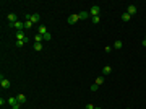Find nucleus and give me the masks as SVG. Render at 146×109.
Segmentation results:
<instances>
[{
  "label": "nucleus",
  "instance_id": "ddd939ff",
  "mask_svg": "<svg viewBox=\"0 0 146 109\" xmlns=\"http://www.w3.org/2000/svg\"><path fill=\"white\" fill-rule=\"evenodd\" d=\"M8 21H10V23H15V21H18V20H16V15L15 13H8Z\"/></svg>",
  "mask_w": 146,
  "mask_h": 109
},
{
  "label": "nucleus",
  "instance_id": "412c9836",
  "mask_svg": "<svg viewBox=\"0 0 146 109\" xmlns=\"http://www.w3.org/2000/svg\"><path fill=\"white\" fill-rule=\"evenodd\" d=\"M24 44H26L24 41H16V47H23Z\"/></svg>",
  "mask_w": 146,
  "mask_h": 109
},
{
  "label": "nucleus",
  "instance_id": "5701e85b",
  "mask_svg": "<svg viewBox=\"0 0 146 109\" xmlns=\"http://www.w3.org/2000/svg\"><path fill=\"white\" fill-rule=\"evenodd\" d=\"M50 39H52V36H50V34H49V33H47V34H46V36H44V41H50Z\"/></svg>",
  "mask_w": 146,
  "mask_h": 109
},
{
  "label": "nucleus",
  "instance_id": "1a4fd4ad",
  "mask_svg": "<svg viewBox=\"0 0 146 109\" xmlns=\"http://www.w3.org/2000/svg\"><path fill=\"white\" fill-rule=\"evenodd\" d=\"M109 73H112V67L110 65H106L102 68V77H106V75H109Z\"/></svg>",
  "mask_w": 146,
  "mask_h": 109
},
{
  "label": "nucleus",
  "instance_id": "aec40b11",
  "mask_svg": "<svg viewBox=\"0 0 146 109\" xmlns=\"http://www.w3.org/2000/svg\"><path fill=\"white\" fill-rule=\"evenodd\" d=\"M91 21H92L94 24H97V23L101 21V16H91Z\"/></svg>",
  "mask_w": 146,
  "mask_h": 109
},
{
  "label": "nucleus",
  "instance_id": "6e6552de",
  "mask_svg": "<svg viewBox=\"0 0 146 109\" xmlns=\"http://www.w3.org/2000/svg\"><path fill=\"white\" fill-rule=\"evenodd\" d=\"M7 103H8V104H10V106H12V108H13V106H15V104H18V99H16L15 96H10V98H8V99H7Z\"/></svg>",
  "mask_w": 146,
  "mask_h": 109
},
{
  "label": "nucleus",
  "instance_id": "9b49d317",
  "mask_svg": "<svg viewBox=\"0 0 146 109\" xmlns=\"http://www.w3.org/2000/svg\"><path fill=\"white\" fill-rule=\"evenodd\" d=\"M78 16H80V20H86V18H89V12H80L78 13Z\"/></svg>",
  "mask_w": 146,
  "mask_h": 109
},
{
  "label": "nucleus",
  "instance_id": "423d86ee",
  "mask_svg": "<svg viewBox=\"0 0 146 109\" xmlns=\"http://www.w3.org/2000/svg\"><path fill=\"white\" fill-rule=\"evenodd\" d=\"M136 12H138V8L135 7V5H128V8H127V13H128L130 16H133Z\"/></svg>",
  "mask_w": 146,
  "mask_h": 109
},
{
  "label": "nucleus",
  "instance_id": "39448f33",
  "mask_svg": "<svg viewBox=\"0 0 146 109\" xmlns=\"http://www.w3.org/2000/svg\"><path fill=\"white\" fill-rule=\"evenodd\" d=\"M78 20H80L78 13H73V15H70V16H68V24H75Z\"/></svg>",
  "mask_w": 146,
  "mask_h": 109
},
{
  "label": "nucleus",
  "instance_id": "bb28decb",
  "mask_svg": "<svg viewBox=\"0 0 146 109\" xmlns=\"http://www.w3.org/2000/svg\"><path fill=\"white\" fill-rule=\"evenodd\" d=\"M94 109H102V108H94Z\"/></svg>",
  "mask_w": 146,
  "mask_h": 109
},
{
  "label": "nucleus",
  "instance_id": "7ed1b4c3",
  "mask_svg": "<svg viewBox=\"0 0 146 109\" xmlns=\"http://www.w3.org/2000/svg\"><path fill=\"white\" fill-rule=\"evenodd\" d=\"M99 13H101V8L97 7V5H92L91 10H89V15L91 16H99Z\"/></svg>",
  "mask_w": 146,
  "mask_h": 109
},
{
  "label": "nucleus",
  "instance_id": "f3484780",
  "mask_svg": "<svg viewBox=\"0 0 146 109\" xmlns=\"http://www.w3.org/2000/svg\"><path fill=\"white\" fill-rule=\"evenodd\" d=\"M130 20H131V16L128 15V13H123V15H122V21H125V23H127V21H130Z\"/></svg>",
  "mask_w": 146,
  "mask_h": 109
},
{
  "label": "nucleus",
  "instance_id": "393cba45",
  "mask_svg": "<svg viewBox=\"0 0 146 109\" xmlns=\"http://www.w3.org/2000/svg\"><path fill=\"white\" fill-rule=\"evenodd\" d=\"M112 49H114L112 46H107V47H106V52H112Z\"/></svg>",
  "mask_w": 146,
  "mask_h": 109
},
{
  "label": "nucleus",
  "instance_id": "cd10ccee",
  "mask_svg": "<svg viewBox=\"0 0 146 109\" xmlns=\"http://www.w3.org/2000/svg\"><path fill=\"white\" fill-rule=\"evenodd\" d=\"M127 109H130V108H127Z\"/></svg>",
  "mask_w": 146,
  "mask_h": 109
},
{
  "label": "nucleus",
  "instance_id": "0eeeda50",
  "mask_svg": "<svg viewBox=\"0 0 146 109\" xmlns=\"http://www.w3.org/2000/svg\"><path fill=\"white\" fill-rule=\"evenodd\" d=\"M37 34H41V36H46L47 34V28L44 26V24H41V26L37 28Z\"/></svg>",
  "mask_w": 146,
  "mask_h": 109
},
{
  "label": "nucleus",
  "instance_id": "f257e3e1",
  "mask_svg": "<svg viewBox=\"0 0 146 109\" xmlns=\"http://www.w3.org/2000/svg\"><path fill=\"white\" fill-rule=\"evenodd\" d=\"M10 85H12V83H10V80H8V78H3V75H2V77H0V86H2L3 90H8V88H10Z\"/></svg>",
  "mask_w": 146,
  "mask_h": 109
},
{
  "label": "nucleus",
  "instance_id": "c85d7f7f",
  "mask_svg": "<svg viewBox=\"0 0 146 109\" xmlns=\"http://www.w3.org/2000/svg\"><path fill=\"white\" fill-rule=\"evenodd\" d=\"M145 39H146V38H145Z\"/></svg>",
  "mask_w": 146,
  "mask_h": 109
},
{
  "label": "nucleus",
  "instance_id": "f8f14e48",
  "mask_svg": "<svg viewBox=\"0 0 146 109\" xmlns=\"http://www.w3.org/2000/svg\"><path fill=\"white\" fill-rule=\"evenodd\" d=\"M24 39H26V36H24L23 31H18V33H16V41H24Z\"/></svg>",
  "mask_w": 146,
  "mask_h": 109
},
{
  "label": "nucleus",
  "instance_id": "dca6fc26",
  "mask_svg": "<svg viewBox=\"0 0 146 109\" xmlns=\"http://www.w3.org/2000/svg\"><path fill=\"white\" fill-rule=\"evenodd\" d=\"M33 21H31V20H26V21H24V28H26V29H31V28H33Z\"/></svg>",
  "mask_w": 146,
  "mask_h": 109
},
{
  "label": "nucleus",
  "instance_id": "f03ea898",
  "mask_svg": "<svg viewBox=\"0 0 146 109\" xmlns=\"http://www.w3.org/2000/svg\"><path fill=\"white\" fill-rule=\"evenodd\" d=\"M8 26H10V28H15L16 31H23V29H24V23H21V21H15V23H10Z\"/></svg>",
  "mask_w": 146,
  "mask_h": 109
},
{
  "label": "nucleus",
  "instance_id": "b1692460",
  "mask_svg": "<svg viewBox=\"0 0 146 109\" xmlns=\"http://www.w3.org/2000/svg\"><path fill=\"white\" fill-rule=\"evenodd\" d=\"M85 109H94V104H91V103H89V104H86Z\"/></svg>",
  "mask_w": 146,
  "mask_h": 109
},
{
  "label": "nucleus",
  "instance_id": "4468645a",
  "mask_svg": "<svg viewBox=\"0 0 146 109\" xmlns=\"http://www.w3.org/2000/svg\"><path fill=\"white\" fill-rule=\"evenodd\" d=\"M122 46H123L122 41H120V39H117L115 43H114V46H112V47H114V49H122Z\"/></svg>",
  "mask_w": 146,
  "mask_h": 109
},
{
  "label": "nucleus",
  "instance_id": "6ab92c4d",
  "mask_svg": "<svg viewBox=\"0 0 146 109\" xmlns=\"http://www.w3.org/2000/svg\"><path fill=\"white\" fill-rule=\"evenodd\" d=\"M42 39H44V36L36 34V36H34V43H42Z\"/></svg>",
  "mask_w": 146,
  "mask_h": 109
},
{
  "label": "nucleus",
  "instance_id": "a878e982",
  "mask_svg": "<svg viewBox=\"0 0 146 109\" xmlns=\"http://www.w3.org/2000/svg\"><path fill=\"white\" fill-rule=\"evenodd\" d=\"M141 46H143V47H146V39H143V41H141Z\"/></svg>",
  "mask_w": 146,
  "mask_h": 109
},
{
  "label": "nucleus",
  "instance_id": "2eb2a0df",
  "mask_svg": "<svg viewBox=\"0 0 146 109\" xmlns=\"http://www.w3.org/2000/svg\"><path fill=\"white\" fill-rule=\"evenodd\" d=\"M34 51H37V52L42 51V43H34Z\"/></svg>",
  "mask_w": 146,
  "mask_h": 109
},
{
  "label": "nucleus",
  "instance_id": "20e7f679",
  "mask_svg": "<svg viewBox=\"0 0 146 109\" xmlns=\"http://www.w3.org/2000/svg\"><path fill=\"white\" fill-rule=\"evenodd\" d=\"M26 18L31 20L33 23H39V21H41V15H39V13H34V15H26Z\"/></svg>",
  "mask_w": 146,
  "mask_h": 109
},
{
  "label": "nucleus",
  "instance_id": "4be33fe9",
  "mask_svg": "<svg viewBox=\"0 0 146 109\" xmlns=\"http://www.w3.org/2000/svg\"><path fill=\"white\" fill-rule=\"evenodd\" d=\"M97 88H99V86H97L96 83H94V85H91V91H92V93H94V91H97Z\"/></svg>",
  "mask_w": 146,
  "mask_h": 109
},
{
  "label": "nucleus",
  "instance_id": "9d476101",
  "mask_svg": "<svg viewBox=\"0 0 146 109\" xmlns=\"http://www.w3.org/2000/svg\"><path fill=\"white\" fill-rule=\"evenodd\" d=\"M16 99H18V103H21V104H24V103H26V96H24L23 93L16 94Z\"/></svg>",
  "mask_w": 146,
  "mask_h": 109
},
{
  "label": "nucleus",
  "instance_id": "a211bd4d",
  "mask_svg": "<svg viewBox=\"0 0 146 109\" xmlns=\"http://www.w3.org/2000/svg\"><path fill=\"white\" fill-rule=\"evenodd\" d=\"M94 83H96L97 86H101V85L104 83V77H97V78H96V82H94Z\"/></svg>",
  "mask_w": 146,
  "mask_h": 109
}]
</instances>
